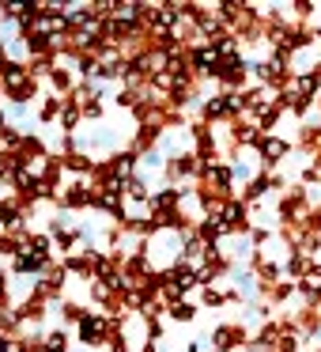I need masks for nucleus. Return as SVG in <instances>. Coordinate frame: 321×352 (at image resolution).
I'll return each mask as SVG.
<instances>
[{
  "instance_id": "f03ea898",
  "label": "nucleus",
  "mask_w": 321,
  "mask_h": 352,
  "mask_svg": "<svg viewBox=\"0 0 321 352\" xmlns=\"http://www.w3.org/2000/svg\"><path fill=\"white\" fill-rule=\"evenodd\" d=\"M57 208H61V212H84V208H95V190H91V182H84V178H72V182H64V190L57 193Z\"/></svg>"
},
{
  "instance_id": "20e7f679",
  "label": "nucleus",
  "mask_w": 321,
  "mask_h": 352,
  "mask_svg": "<svg viewBox=\"0 0 321 352\" xmlns=\"http://www.w3.org/2000/svg\"><path fill=\"white\" fill-rule=\"evenodd\" d=\"M223 228H227V235H246L250 231V205H246L242 197H230L227 205H223Z\"/></svg>"
},
{
  "instance_id": "f8f14e48",
  "label": "nucleus",
  "mask_w": 321,
  "mask_h": 352,
  "mask_svg": "<svg viewBox=\"0 0 321 352\" xmlns=\"http://www.w3.org/2000/svg\"><path fill=\"white\" fill-rule=\"evenodd\" d=\"M235 299V292H219V288H200V307H223Z\"/></svg>"
},
{
  "instance_id": "1a4fd4ad",
  "label": "nucleus",
  "mask_w": 321,
  "mask_h": 352,
  "mask_svg": "<svg viewBox=\"0 0 321 352\" xmlns=\"http://www.w3.org/2000/svg\"><path fill=\"white\" fill-rule=\"evenodd\" d=\"M69 341H72V333L64 326H54V329H46V352H69Z\"/></svg>"
},
{
  "instance_id": "0eeeda50",
  "label": "nucleus",
  "mask_w": 321,
  "mask_h": 352,
  "mask_svg": "<svg viewBox=\"0 0 321 352\" xmlns=\"http://www.w3.org/2000/svg\"><path fill=\"white\" fill-rule=\"evenodd\" d=\"M54 311L61 314V326H64V329H69V326L76 329V322L84 318V314L91 311V307H84L80 299H57V303H54Z\"/></svg>"
},
{
  "instance_id": "9d476101",
  "label": "nucleus",
  "mask_w": 321,
  "mask_h": 352,
  "mask_svg": "<svg viewBox=\"0 0 321 352\" xmlns=\"http://www.w3.org/2000/svg\"><path fill=\"white\" fill-rule=\"evenodd\" d=\"M310 254H302V250H291V258H287V276H295V280H306V273H310Z\"/></svg>"
},
{
  "instance_id": "ddd939ff",
  "label": "nucleus",
  "mask_w": 321,
  "mask_h": 352,
  "mask_svg": "<svg viewBox=\"0 0 321 352\" xmlns=\"http://www.w3.org/2000/svg\"><path fill=\"white\" fill-rule=\"evenodd\" d=\"M167 314H170V318H174V322H193V318H197V307H193L189 299H182V303L167 307Z\"/></svg>"
},
{
  "instance_id": "4468645a",
  "label": "nucleus",
  "mask_w": 321,
  "mask_h": 352,
  "mask_svg": "<svg viewBox=\"0 0 321 352\" xmlns=\"http://www.w3.org/2000/svg\"><path fill=\"white\" fill-rule=\"evenodd\" d=\"M106 349H110V352H129V337H125V333H114Z\"/></svg>"
},
{
  "instance_id": "39448f33",
  "label": "nucleus",
  "mask_w": 321,
  "mask_h": 352,
  "mask_svg": "<svg viewBox=\"0 0 321 352\" xmlns=\"http://www.w3.org/2000/svg\"><path fill=\"white\" fill-rule=\"evenodd\" d=\"M212 352H235V349H242L250 337H246V329L242 326H235V322H223V326H215L212 329Z\"/></svg>"
},
{
  "instance_id": "2eb2a0df",
  "label": "nucleus",
  "mask_w": 321,
  "mask_h": 352,
  "mask_svg": "<svg viewBox=\"0 0 321 352\" xmlns=\"http://www.w3.org/2000/svg\"><path fill=\"white\" fill-rule=\"evenodd\" d=\"M140 352H163V349H159V341H144V349H140Z\"/></svg>"
},
{
  "instance_id": "dca6fc26",
  "label": "nucleus",
  "mask_w": 321,
  "mask_h": 352,
  "mask_svg": "<svg viewBox=\"0 0 321 352\" xmlns=\"http://www.w3.org/2000/svg\"><path fill=\"white\" fill-rule=\"evenodd\" d=\"M318 102H321V99H318Z\"/></svg>"
},
{
  "instance_id": "6e6552de",
  "label": "nucleus",
  "mask_w": 321,
  "mask_h": 352,
  "mask_svg": "<svg viewBox=\"0 0 321 352\" xmlns=\"http://www.w3.org/2000/svg\"><path fill=\"white\" fill-rule=\"evenodd\" d=\"M61 107H64V99H57V95H42V102H38V122L42 125H57V118H61Z\"/></svg>"
},
{
  "instance_id": "7ed1b4c3",
  "label": "nucleus",
  "mask_w": 321,
  "mask_h": 352,
  "mask_svg": "<svg viewBox=\"0 0 321 352\" xmlns=\"http://www.w3.org/2000/svg\"><path fill=\"white\" fill-rule=\"evenodd\" d=\"M193 178H200L197 152H182L174 160H167V186H182V182H193Z\"/></svg>"
},
{
  "instance_id": "f257e3e1",
  "label": "nucleus",
  "mask_w": 321,
  "mask_h": 352,
  "mask_svg": "<svg viewBox=\"0 0 321 352\" xmlns=\"http://www.w3.org/2000/svg\"><path fill=\"white\" fill-rule=\"evenodd\" d=\"M76 341H80V349H87V352H95V349H102V344H110V337H114V329H110V318H106V311H87L84 318L76 322Z\"/></svg>"
},
{
  "instance_id": "423d86ee",
  "label": "nucleus",
  "mask_w": 321,
  "mask_h": 352,
  "mask_svg": "<svg viewBox=\"0 0 321 352\" xmlns=\"http://www.w3.org/2000/svg\"><path fill=\"white\" fill-rule=\"evenodd\" d=\"M287 155H291V144H287L283 137H272V133H265V137L257 140V160L265 163L268 170H272L276 163H283Z\"/></svg>"
},
{
  "instance_id": "9b49d317",
  "label": "nucleus",
  "mask_w": 321,
  "mask_h": 352,
  "mask_svg": "<svg viewBox=\"0 0 321 352\" xmlns=\"http://www.w3.org/2000/svg\"><path fill=\"white\" fill-rule=\"evenodd\" d=\"M230 175H235V182L250 186L253 178H257V170H253V163H250V160H242V155H235V160H230Z\"/></svg>"
}]
</instances>
